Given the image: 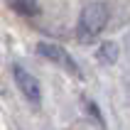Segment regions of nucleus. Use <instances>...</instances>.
Returning a JSON list of instances; mask_svg holds the SVG:
<instances>
[{
    "mask_svg": "<svg viewBox=\"0 0 130 130\" xmlns=\"http://www.w3.org/2000/svg\"><path fill=\"white\" fill-rule=\"evenodd\" d=\"M108 20H110V7L103 0H93V3L84 5V10H81V27L88 35L103 32V27L108 25Z\"/></svg>",
    "mask_w": 130,
    "mask_h": 130,
    "instance_id": "obj_1",
    "label": "nucleus"
},
{
    "mask_svg": "<svg viewBox=\"0 0 130 130\" xmlns=\"http://www.w3.org/2000/svg\"><path fill=\"white\" fill-rule=\"evenodd\" d=\"M37 54H42V57L47 59V61H52V64L61 66L64 71L74 74V76H81L79 64L71 59V54H69L64 47H59V44H54V42H39L37 44Z\"/></svg>",
    "mask_w": 130,
    "mask_h": 130,
    "instance_id": "obj_2",
    "label": "nucleus"
},
{
    "mask_svg": "<svg viewBox=\"0 0 130 130\" xmlns=\"http://www.w3.org/2000/svg\"><path fill=\"white\" fill-rule=\"evenodd\" d=\"M12 76H15V84H17V88L22 91V96L27 98L32 106H39L42 103V91H39V81L32 76V74L25 69V66L15 64L12 66Z\"/></svg>",
    "mask_w": 130,
    "mask_h": 130,
    "instance_id": "obj_3",
    "label": "nucleus"
},
{
    "mask_svg": "<svg viewBox=\"0 0 130 130\" xmlns=\"http://www.w3.org/2000/svg\"><path fill=\"white\" fill-rule=\"evenodd\" d=\"M96 59L103 61V64H116V59H118V44L116 42H101L98 49H96Z\"/></svg>",
    "mask_w": 130,
    "mask_h": 130,
    "instance_id": "obj_4",
    "label": "nucleus"
},
{
    "mask_svg": "<svg viewBox=\"0 0 130 130\" xmlns=\"http://www.w3.org/2000/svg\"><path fill=\"white\" fill-rule=\"evenodd\" d=\"M12 7H15L20 15H25V17H35V15L39 12L37 0H12Z\"/></svg>",
    "mask_w": 130,
    "mask_h": 130,
    "instance_id": "obj_5",
    "label": "nucleus"
},
{
    "mask_svg": "<svg viewBox=\"0 0 130 130\" xmlns=\"http://www.w3.org/2000/svg\"><path fill=\"white\" fill-rule=\"evenodd\" d=\"M84 106H86V110L96 118V123L103 128V118H101V110H98V106H96V103H91V101H84Z\"/></svg>",
    "mask_w": 130,
    "mask_h": 130,
    "instance_id": "obj_6",
    "label": "nucleus"
}]
</instances>
